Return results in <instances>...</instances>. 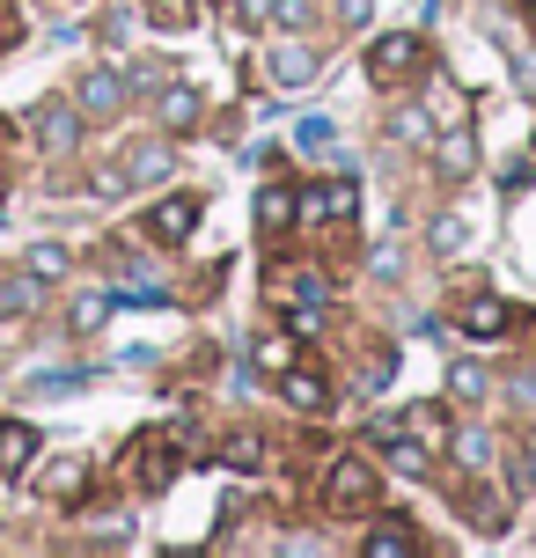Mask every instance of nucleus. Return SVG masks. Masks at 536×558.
<instances>
[{"label":"nucleus","instance_id":"obj_21","mask_svg":"<svg viewBox=\"0 0 536 558\" xmlns=\"http://www.w3.org/2000/svg\"><path fill=\"white\" fill-rule=\"evenodd\" d=\"M294 361H302V353H294V338H265V345H257V375H272V383H280Z\"/></svg>","mask_w":536,"mask_h":558},{"label":"nucleus","instance_id":"obj_32","mask_svg":"<svg viewBox=\"0 0 536 558\" xmlns=\"http://www.w3.org/2000/svg\"><path fill=\"white\" fill-rule=\"evenodd\" d=\"M96 37H103V45H125V37H133V15H125V8H118V15H103V23H96Z\"/></svg>","mask_w":536,"mask_h":558},{"label":"nucleus","instance_id":"obj_5","mask_svg":"<svg viewBox=\"0 0 536 558\" xmlns=\"http://www.w3.org/2000/svg\"><path fill=\"white\" fill-rule=\"evenodd\" d=\"M170 169H176L170 140H133V147H125V192H133V184H162Z\"/></svg>","mask_w":536,"mask_h":558},{"label":"nucleus","instance_id":"obj_4","mask_svg":"<svg viewBox=\"0 0 536 558\" xmlns=\"http://www.w3.org/2000/svg\"><path fill=\"white\" fill-rule=\"evenodd\" d=\"M280 397L294 404V412H309V418H316V412H331V383H324L309 361H294V367L280 375Z\"/></svg>","mask_w":536,"mask_h":558},{"label":"nucleus","instance_id":"obj_17","mask_svg":"<svg viewBox=\"0 0 536 558\" xmlns=\"http://www.w3.org/2000/svg\"><path fill=\"white\" fill-rule=\"evenodd\" d=\"M96 375H82V367H59V375H29L23 383V397H74V390H88Z\"/></svg>","mask_w":536,"mask_h":558},{"label":"nucleus","instance_id":"obj_6","mask_svg":"<svg viewBox=\"0 0 536 558\" xmlns=\"http://www.w3.org/2000/svg\"><path fill=\"white\" fill-rule=\"evenodd\" d=\"M37 302H45V279L29 272H0V324H23V316H37Z\"/></svg>","mask_w":536,"mask_h":558},{"label":"nucleus","instance_id":"obj_8","mask_svg":"<svg viewBox=\"0 0 536 558\" xmlns=\"http://www.w3.org/2000/svg\"><path fill=\"white\" fill-rule=\"evenodd\" d=\"M37 140H45L52 155H74V140H82V104H52V111H37Z\"/></svg>","mask_w":536,"mask_h":558},{"label":"nucleus","instance_id":"obj_31","mask_svg":"<svg viewBox=\"0 0 536 558\" xmlns=\"http://www.w3.org/2000/svg\"><path fill=\"white\" fill-rule=\"evenodd\" d=\"M455 456H463L471 471H485V463H492V434H463V441H455Z\"/></svg>","mask_w":536,"mask_h":558},{"label":"nucleus","instance_id":"obj_19","mask_svg":"<svg viewBox=\"0 0 536 558\" xmlns=\"http://www.w3.org/2000/svg\"><path fill=\"white\" fill-rule=\"evenodd\" d=\"M294 221V192H287V184H265V192H257V228H287Z\"/></svg>","mask_w":536,"mask_h":558},{"label":"nucleus","instance_id":"obj_30","mask_svg":"<svg viewBox=\"0 0 536 558\" xmlns=\"http://www.w3.org/2000/svg\"><path fill=\"white\" fill-rule=\"evenodd\" d=\"M309 23V0H272V15H265V29H302Z\"/></svg>","mask_w":536,"mask_h":558},{"label":"nucleus","instance_id":"obj_33","mask_svg":"<svg viewBox=\"0 0 536 558\" xmlns=\"http://www.w3.org/2000/svg\"><path fill=\"white\" fill-rule=\"evenodd\" d=\"M455 397H485V367H471V361L455 367Z\"/></svg>","mask_w":536,"mask_h":558},{"label":"nucleus","instance_id":"obj_14","mask_svg":"<svg viewBox=\"0 0 536 558\" xmlns=\"http://www.w3.org/2000/svg\"><path fill=\"white\" fill-rule=\"evenodd\" d=\"M155 111H162V125H176V133H192L206 104H198V88H192V82H170V88H162V104H155Z\"/></svg>","mask_w":536,"mask_h":558},{"label":"nucleus","instance_id":"obj_2","mask_svg":"<svg viewBox=\"0 0 536 558\" xmlns=\"http://www.w3.org/2000/svg\"><path fill=\"white\" fill-rule=\"evenodd\" d=\"M426 66V45L412 37V29H390V37H375V52H367V74L382 88H404L412 74Z\"/></svg>","mask_w":536,"mask_h":558},{"label":"nucleus","instance_id":"obj_25","mask_svg":"<svg viewBox=\"0 0 536 558\" xmlns=\"http://www.w3.org/2000/svg\"><path fill=\"white\" fill-rule=\"evenodd\" d=\"M316 192H324V221H339V214H353V206H361V184H316Z\"/></svg>","mask_w":536,"mask_h":558},{"label":"nucleus","instance_id":"obj_23","mask_svg":"<svg viewBox=\"0 0 536 558\" xmlns=\"http://www.w3.org/2000/svg\"><path fill=\"white\" fill-rule=\"evenodd\" d=\"M82 485H88V463H82V456H66V463L52 471V500H82Z\"/></svg>","mask_w":536,"mask_h":558},{"label":"nucleus","instance_id":"obj_29","mask_svg":"<svg viewBox=\"0 0 536 558\" xmlns=\"http://www.w3.org/2000/svg\"><path fill=\"white\" fill-rule=\"evenodd\" d=\"M397 375V353H367V367H361V397H375L382 383Z\"/></svg>","mask_w":536,"mask_h":558},{"label":"nucleus","instance_id":"obj_20","mask_svg":"<svg viewBox=\"0 0 536 558\" xmlns=\"http://www.w3.org/2000/svg\"><path fill=\"white\" fill-rule=\"evenodd\" d=\"M367 558H412V530H397V522H382V530H367L361 544Z\"/></svg>","mask_w":536,"mask_h":558},{"label":"nucleus","instance_id":"obj_12","mask_svg":"<svg viewBox=\"0 0 536 558\" xmlns=\"http://www.w3.org/2000/svg\"><path fill=\"white\" fill-rule=\"evenodd\" d=\"M29 456H37V434H29L23 418H0V477H23Z\"/></svg>","mask_w":536,"mask_h":558},{"label":"nucleus","instance_id":"obj_13","mask_svg":"<svg viewBox=\"0 0 536 558\" xmlns=\"http://www.w3.org/2000/svg\"><path fill=\"white\" fill-rule=\"evenodd\" d=\"M133 456H141V485H147V493H162V485H170V463H162V456H170V434L147 426L141 441H133Z\"/></svg>","mask_w":536,"mask_h":558},{"label":"nucleus","instance_id":"obj_9","mask_svg":"<svg viewBox=\"0 0 536 558\" xmlns=\"http://www.w3.org/2000/svg\"><path fill=\"white\" fill-rule=\"evenodd\" d=\"M508 324H514V308L500 302V294H485V287L463 302V331H471V338H500Z\"/></svg>","mask_w":536,"mask_h":558},{"label":"nucleus","instance_id":"obj_1","mask_svg":"<svg viewBox=\"0 0 536 558\" xmlns=\"http://www.w3.org/2000/svg\"><path fill=\"white\" fill-rule=\"evenodd\" d=\"M375 493H382V471L367 463V456H331V471H324V507L331 514H367L375 507Z\"/></svg>","mask_w":536,"mask_h":558},{"label":"nucleus","instance_id":"obj_24","mask_svg":"<svg viewBox=\"0 0 536 558\" xmlns=\"http://www.w3.org/2000/svg\"><path fill=\"white\" fill-rule=\"evenodd\" d=\"M441 169H449V177H471V169H478V147H471L463 133H449L441 140Z\"/></svg>","mask_w":536,"mask_h":558},{"label":"nucleus","instance_id":"obj_10","mask_svg":"<svg viewBox=\"0 0 536 558\" xmlns=\"http://www.w3.org/2000/svg\"><path fill=\"white\" fill-rule=\"evenodd\" d=\"M228 471H243V477H257V471H272V441L257 434V426H243V434H228Z\"/></svg>","mask_w":536,"mask_h":558},{"label":"nucleus","instance_id":"obj_18","mask_svg":"<svg viewBox=\"0 0 536 558\" xmlns=\"http://www.w3.org/2000/svg\"><path fill=\"white\" fill-rule=\"evenodd\" d=\"M331 147H339V125L331 118H302L294 125V155H331Z\"/></svg>","mask_w":536,"mask_h":558},{"label":"nucleus","instance_id":"obj_7","mask_svg":"<svg viewBox=\"0 0 536 558\" xmlns=\"http://www.w3.org/2000/svg\"><path fill=\"white\" fill-rule=\"evenodd\" d=\"M192 228H198V198H192V192L162 198V206H155V214H147V235H155V243H184V235H192Z\"/></svg>","mask_w":536,"mask_h":558},{"label":"nucleus","instance_id":"obj_15","mask_svg":"<svg viewBox=\"0 0 536 558\" xmlns=\"http://www.w3.org/2000/svg\"><path fill=\"white\" fill-rule=\"evenodd\" d=\"M404 434L441 456V448H449V412H441V404H412V412H404Z\"/></svg>","mask_w":536,"mask_h":558},{"label":"nucleus","instance_id":"obj_3","mask_svg":"<svg viewBox=\"0 0 536 558\" xmlns=\"http://www.w3.org/2000/svg\"><path fill=\"white\" fill-rule=\"evenodd\" d=\"M125 96H133V82H125L118 66H88V74H82V88H74L82 118H118V111H125Z\"/></svg>","mask_w":536,"mask_h":558},{"label":"nucleus","instance_id":"obj_35","mask_svg":"<svg viewBox=\"0 0 536 558\" xmlns=\"http://www.w3.org/2000/svg\"><path fill=\"white\" fill-rule=\"evenodd\" d=\"M235 15H243L251 29H265V15H272V0H235Z\"/></svg>","mask_w":536,"mask_h":558},{"label":"nucleus","instance_id":"obj_16","mask_svg":"<svg viewBox=\"0 0 536 558\" xmlns=\"http://www.w3.org/2000/svg\"><path fill=\"white\" fill-rule=\"evenodd\" d=\"M272 294H280V302H331V287H324V272H309V265H302V272H272Z\"/></svg>","mask_w":536,"mask_h":558},{"label":"nucleus","instance_id":"obj_27","mask_svg":"<svg viewBox=\"0 0 536 558\" xmlns=\"http://www.w3.org/2000/svg\"><path fill=\"white\" fill-rule=\"evenodd\" d=\"M111 302H133V308H162L170 294H162L155 279H133V287H111Z\"/></svg>","mask_w":536,"mask_h":558},{"label":"nucleus","instance_id":"obj_11","mask_svg":"<svg viewBox=\"0 0 536 558\" xmlns=\"http://www.w3.org/2000/svg\"><path fill=\"white\" fill-rule=\"evenodd\" d=\"M316 66H324V59H316L309 45H280V52L265 59V74H272L280 88H302V82H316Z\"/></svg>","mask_w":536,"mask_h":558},{"label":"nucleus","instance_id":"obj_34","mask_svg":"<svg viewBox=\"0 0 536 558\" xmlns=\"http://www.w3.org/2000/svg\"><path fill=\"white\" fill-rule=\"evenodd\" d=\"M367 15H375V0H339V23H345V29H361Z\"/></svg>","mask_w":536,"mask_h":558},{"label":"nucleus","instance_id":"obj_22","mask_svg":"<svg viewBox=\"0 0 536 558\" xmlns=\"http://www.w3.org/2000/svg\"><path fill=\"white\" fill-rule=\"evenodd\" d=\"M463 243H471V221H463V214H441V221H434V251L463 257Z\"/></svg>","mask_w":536,"mask_h":558},{"label":"nucleus","instance_id":"obj_26","mask_svg":"<svg viewBox=\"0 0 536 558\" xmlns=\"http://www.w3.org/2000/svg\"><path fill=\"white\" fill-rule=\"evenodd\" d=\"M23 265H29L37 279H66V251H59V243H37V251H29Z\"/></svg>","mask_w":536,"mask_h":558},{"label":"nucleus","instance_id":"obj_28","mask_svg":"<svg viewBox=\"0 0 536 558\" xmlns=\"http://www.w3.org/2000/svg\"><path fill=\"white\" fill-rule=\"evenodd\" d=\"M111 294H82V302H74V331H96V324H103V316H111Z\"/></svg>","mask_w":536,"mask_h":558}]
</instances>
